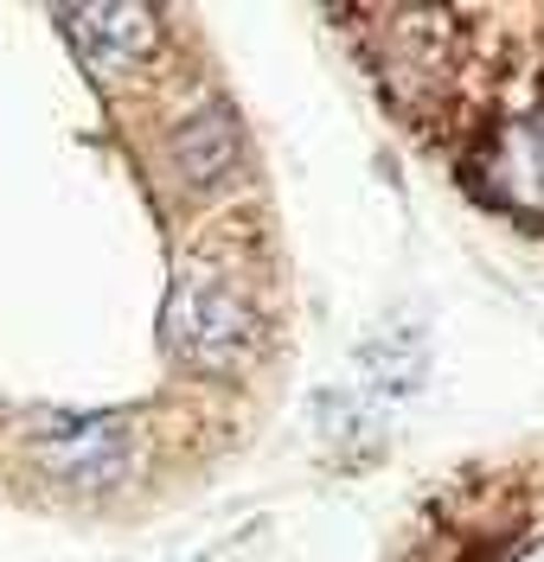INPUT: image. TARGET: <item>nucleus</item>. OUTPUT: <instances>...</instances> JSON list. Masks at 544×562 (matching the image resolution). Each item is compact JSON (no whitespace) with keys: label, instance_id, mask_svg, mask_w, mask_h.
Listing matches in <instances>:
<instances>
[{"label":"nucleus","instance_id":"f257e3e1","mask_svg":"<svg viewBox=\"0 0 544 562\" xmlns=\"http://www.w3.org/2000/svg\"><path fill=\"white\" fill-rule=\"evenodd\" d=\"M398 562H544V454L435 492Z\"/></svg>","mask_w":544,"mask_h":562},{"label":"nucleus","instance_id":"f03ea898","mask_svg":"<svg viewBox=\"0 0 544 562\" xmlns=\"http://www.w3.org/2000/svg\"><path fill=\"white\" fill-rule=\"evenodd\" d=\"M251 224H224L180 256L174 301H167V351L199 371H237L256 351L263 307H256Z\"/></svg>","mask_w":544,"mask_h":562},{"label":"nucleus","instance_id":"7ed1b4c3","mask_svg":"<svg viewBox=\"0 0 544 562\" xmlns=\"http://www.w3.org/2000/svg\"><path fill=\"white\" fill-rule=\"evenodd\" d=\"M58 13H65V33L97 77H122L160 38L154 7H58Z\"/></svg>","mask_w":544,"mask_h":562}]
</instances>
